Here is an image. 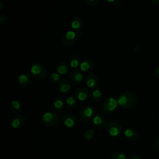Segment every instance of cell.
Here are the masks:
<instances>
[{
	"mask_svg": "<svg viewBox=\"0 0 159 159\" xmlns=\"http://www.w3.org/2000/svg\"><path fill=\"white\" fill-rule=\"evenodd\" d=\"M117 100L120 106L123 108L129 109L132 107L136 104L137 98L132 93L124 92L119 96Z\"/></svg>",
	"mask_w": 159,
	"mask_h": 159,
	"instance_id": "1",
	"label": "cell"
},
{
	"mask_svg": "<svg viewBox=\"0 0 159 159\" xmlns=\"http://www.w3.org/2000/svg\"><path fill=\"white\" fill-rule=\"evenodd\" d=\"M30 73L32 76L38 80H43L47 76V70L40 63L36 62L30 67Z\"/></svg>",
	"mask_w": 159,
	"mask_h": 159,
	"instance_id": "2",
	"label": "cell"
},
{
	"mask_svg": "<svg viewBox=\"0 0 159 159\" xmlns=\"http://www.w3.org/2000/svg\"><path fill=\"white\" fill-rule=\"evenodd\" d=\"M60 120V116L53 111H47L42 116L43 123L48 127L57 125Z\"/></svg>",
	"mask_w": 159,
	"mask_h": 159,
	"instance_id": "3",
	"label": "cell"
},
{
	"mask_svg": "<svg viewBox=\"0 0 159 159\" xmlns=\"http://www.w3.org/2000/svg\"><path fill=\"white\" fill-rule=\"evenodd\" d=\"M119 106L117 100L115 98L111 97L106 99L101 105V109L105 114H110L114 112Z\"/></svg>",
	"mask_w": 159,
	"mask_h": 159,
	"instance_id": "4",
	"label": "cell"
},
{
	"mask_svg": "<svg viewBox=\"0 0 159 159\" xmlns=\"http://www.w3.org/2000/svg\"><path fill=\"white\" fill-rule=\"evenodd\" d=\"M94 112H95V111L91 106L88 105H86L83 106L81 109L79 114V116L81 121L83 122H89L91 119L93 118L94 116L95 115Z\"/></svg>",
	"mask_w": 159,
	"mask_h": 159,
	"instance_id": "5",
	"label": "cell"
},
{
	"mask_svg": "<svg viewBox=\"0 0 159 159\" xmlns=\"http://www.w3.org/2000/svg\"><path fill=\"white\" fill-rule=\"evenodd\" d=\"M106 130L109 135L114 137L118 136L122 132L121 125L115 121H111L108 122L106 125Z\"/></svg>",
	"mask_w": 159,
	"mask_h": 159,
	"instance_id": "6",
	"label": "cell"
},
{
	"mask_svg": "<svg viewBox=\"0 0 159 159\" xmlns=\"http://www.w3.org/2000/svg\"><path fill=\"white\" fill-rule=\"evenodd\" d=\"M77 36L76 33L73 30L67 31L63 37V44L67 47H70L73 46L76 41Z\"/></svg>",
	"mask_w": 159,
	"mask_h": 159,
	"instance_id": "7",
	"label": "cell"
},
{
	"mask_svg": "<svg viewBox=\"0 0 159 159\" xmlns=\"http://www.w3.org/2000/svg\"><path fill=\"white\" fill-rule=\"evenodd\" d=\"M61 121L63 124L68 127H73L76 122V117L72 113H66L61 117Z\"/></svg>",
	"mask_w": 159,
	"mask_h": 159,
	"instance_id": "8",
	"label": "cell"
},
{
	"mask_svg": "<svg viewBox=\"0 0 159 159\" xmlns=\"http://www.w3.org/2000/svg\"><path fill=\"white\" fill-rule=\"evenodd\" d=\"M25 122V118L22 114H17L10 120L9 124L12 128L18 129L22 126Z\"/></svg>",
	"mask_w": 159,
	"mask_h": 159,
	"instance_id": "9",
	"label": "cell"
},
{
	"mask_svg": "<svg viewBox=\"0 0 159 159\" xmlns=\"http://www.w3.org/2000/svg\"><path fill=\"white\" fill-rule=\"evenodd\" d=\"M86 85L91 88H95L99 84V80L97 75L94 73H89L85 78Z\"/></svg>",
	"mask_w": 159,
	"mask_h": 159,
	"instance_id": "10",
	"label": "cell"
},
{
	"mask_svg": "<svg viewBox=\"0 0 159 159\" xmlns=\"http://www.w3.org/2000/svg\"><path fill=\"white\" fill-rule=\"evenodd\" d=\"M70 81L75 83L78 84L81 83L84 80V75L81 70H75L72 71L70 76Z\"/></svg>",
	"mask_w": 159,
	"mask_h": 159,
	"instance_id": "11",
	"label": "cell"
},
{
	"mask_svg": "<svg viewBox=\"0 0 159 159\" xmlns=\"http://www.w3.org/2000/svg\"><path fill=\"white\" fill-rule=\"evenodd\" d=\"M75 96L78 99L83 101L88 99L90 96L89 91L84 88H80L76 90Z\"/></svg>",
	"mask_w": 159,
	"mask_h": 159,
	"instance_id": "12",
	"label": "cell"
},
{
	"mask_svg": "<svg viewBox=\"0 0 159 159\" xmlns=\"http://www.w3.org/2000/svg\"><path fill=\"white\" fill-rule=\"evenodd\" d=\"M80 67L82 71H89L94 68L95 63L91 59H86L81 62Z\"/></svg>",
	"mask_w": 159,
	"mask_h": 159,
	"instance_id": "13",
	"label": "cell"
},
{
	"mask_svg": "<svg viewBox=\"0 0 159 159\" xmlns=\"http://www.w3.org/2000/svg\"><path fill=\"white\" fill-rule=\"evenodd\" d=\"M31 77L28 73H22L17 78V83L20 86H25L30 84Z\"/></svg>",
	"mask_w": 159,
	"mask_h": 159,
	"instance_id": "14",
	"label": "cell"
},
{
	"mask_svg": "<svg viewBox=\"0 0 159 159\" xmlns=\"http://www.w3.org/2000/svg\"><path fill=\"white\" fill-rule=\"evenodd\" d=\"M71 85L69 81L63 80L58 84V90L61 94H67L71 90Z\"/></svg>",
	"mask_w": 159,
	"mask_h": 159,
	"instance_id": "15",
	"label": "cell"
},
{
	"mask_svg": "<svg viewBox=\"0 0 159 159\" xmlns=\"http://www.w3.org/2000/svg\"><path fill=\"white\" fill-rule=\"evenodd\" d=\"M93 124L97 128H102L106 124V120L103 116L99 114H96L93 118Z\"/></svg>",
	"mask_w": 159,
	"mask_h": 159,
	"instance_id": "16",
	"label": "cell"
},
{
	"mask_svg": "<svg viewBox=\"0 0 159 159\" xmlns=\"http://www.w3.org/2000/svg\"><path fill=\"white\" fill-rule=\"evenodd\" d=\"M53 109L57 112H61L65 107V101L61 97L56 98L53 102Z\"/></svg>",
	"mask_w": 159,
	"mask_h": 159,
	"instance_id": "17",
	"label": "cell"
},
{
	"mask_svg": "<svg viewBox=\"0 0 159 159\" xmlns=\"http://www.w3.org/2000/svg\"><path fill=\"white\" fill-rule=\"evenodd\" d=\"M65 106L68 110L72 111L75 109L77 106V101L76 98L73 96L68 97L65 101Z\"/></svg>",
	"mask_w": 159,
	"mask_h": 159,
	"instance_id": "18",
	"label": "cell"
},
{
	"mask_svg": "<svg viewBox=\"0 0 159 159\" xmlns=\"http://www.w3.org/2000/svg\"><path fill=\"white\" fill-rule=\"evenodd\" d=\"M82 24H83L82 19L79 16H76L73 17L71 22V26L72 29L75 30H79L81 28Z\"/></svg>",
	"mask_w": 159,
	"mask_h": 159,
	"instance_id": "19",
	"label": "cell"
},
{
	"mask_svg": "<svg viewBox=\"0 0 159 159\" xmlns=\"http://www.w3.org/2000/svg\"><path fill=\"white\" fill-rule=\"evenodd\" d=\"M68 61H69L70 66L73 68H78L80 66V64H81L80 58L78 56L75 55H71L69 57Z\"/></svg>",
	"mask_w": 159,
	"mask_h": 159,
	"instance_id": "20",
	"label": "cell"
},
{
	"mask_svg": "<svg viewBox=\"0 0 159 159\" xmlns=\"http://www.w3.org/2000/svg\"><path fill=\"white\" fill-rule=\"evenodd\" d=\"M22 109L21 104L19 101L17 100H14L11 102L10 110L14 114H19Z\"/></svg>",
	"mask_w": 159,
	"mask_h": 159,
	"instance_id": "21",
	"label": "cell"
},
{
	"mask_svg": "<svg viewBox=\"0 0 159 159\" xmlns=\"http://www.w3.org/2000/svg\"><path fill=\"white\" fill-rule=\"evenodd\" d=\"M69 70H70L69 65L65 62L60 63L58 65L57 68V72L60 75H62L68 73V72L69 71Z\"/></svg>",
	"mask_w": 159,
	"mask_h": 159,
	"instance_id": "22",
	"label": "cell"
},
{
	"mask_svg": "<svg viewBox=\"0 0 159 159\" xmlns=\"http://www.w3.org/2000/svg\"><path fill=\"white\" fill-rule=\"evenodd\" d=\"M124 134L125 137L129 140H135L137 137V132L132 129H125Z\"/></svg>",
	"mask_w": 159,
	"mask_h": 159,
	"instance_id": "23",
	"label": "cell"
},
{
	"mask_svg": "<svg viewBox=\"0 0 159 159\" xmlns=\"http://www.w3.org/2000/svg\"><path fill=\"white\" fill-rule=\"evenodd\" d=\"M101 92L99 89H94L91 94V99L93 101L95 102H98L101 99Z\"/></svg>",
	"mask_w": 159,
	"mask_h": 159,
	"instance_id": "24",
	"label": "cell"
},
{
	"mask_svg": "<svg viewBox=\"0 0 159 159\" xmlns=\"http://www.w3.org/2000/svg\"><path fill=\"white\" fill-rule=\"evenodd\" d=\"M94 134H95V131L92 129H88L86 130L84 133V138L87 140H91L93 139V137H94Z\"/></svg>",
	"mask_w": 159,
	"mask_h": 159,
	"instance_id": "25",
	"label": "cell"
},
{
	"mask_svg": "<svg viewBox=\"0 0 159 159\" xmlns=\"http://www.w3.org/2000/svg\"><path fill=\"white\" fill-rule=\"evenodd\" d=\"M112 159H127L126 155L122 152H116L112 155Z\"/></svg>",
	"mask_w": 159,
	"mask_h": 159,
	"instance_id": "26",
	"label": "cell"
},
{
	"mask_svg": "<svg viewBox=\"0 0 159 159\" xmlns=\"http://www.w3.org/2000/svg\"><path fill=\"white\" fill-rule=\"evenodd\" d=\"M50 80L52 82H58L60 80V75L58 73L53 72L50 75Z\"/></svg>",
	"mask_w": 159,
	"mask_h": 159,
	"instance_id": "27",
	"label": "cell"
},
{
	"mask_svg": "<svg viewBox=\"0 0 159 159\" xmlns=\"http://www.w3.org/2000/svg\"><path fill=\"white\" fill-rule=\"evenodd\" d=\"M87 5L91 7H93L97 5L98 3V0H85Z\"/></svg>",
	"mask_w": 159,
	"mask_h": 159,
	"instance_id": "28",
	"label": "cell"
},
{
	"mask_svg": "<svg viewBox=\"0 0 159 159\" xmlns=\"http://www.w3.org/2000/svg\"><path fill=\"white\" fill-rule=\"evenodd\" d=\"M7 19V16L6 15H5V14H2L0 17V21H1V23L5 22Z\"/></svg>",
	"mask_w": 159,
	"mask_h": 159,
	"instance_id": "29",
	"label": "cell"
},
{
	"mask_svg": "<svg viewBox=\"0 0 159 159\" xmlns=\"http://www.w3.org/2000/svg\"><path fill=\"white\" fill-rule=\"evenodd\" d=\"M154 146H155V148L157 150L159 151V139H157L155 142V143H154Z\"/></svg>",
	"mask_w": 159,
	"mask_h": 159,
	"instance_id": "30",
	"label": "cell"
},
{
	"mask_svg": "<svg viewBox=\"0 0 159 159\" xmlns=\"http://www.w3.org/2000/svg\"><path fill=\"white\" fill-rule=\"evenodd\" d=\"M128 159H142V158L137 155H134L130 156Z\"/></svg>",
	"mask_w": 159,
	"mask_h": 159,
	"instance_id": "31",
	"label": "cell"
},
{
	"mask_svg": "<svg viewBox=\"0 0 159 159\" xmlns=\"http://www.w3.org/2000/svg\"><path fill=\"white\" fill-rule=\"evenodd\" d=\"M154 73H155V76L159 78V66H157V67L155 68V70Z\"/></svg>",
	"mask_w": 159,
	"mask_h": 159,
	"instance_id": "32",
	"label": "cell"
},
{
	"mask_svg": "<svg viewBox=\"0 0 159 159\" xmlns=\"http://www.w3.org/2000/svg\"><path fill=\"white\" fill-rule=\"evenodd\" d=\"M153 4H159V0H150Z\"/></svg>",
	"mask_w": 159,
	"mask_h": 159,
	"instance_id": "33",
	"label": "cell"
},
{
	"mask_svg": "<svg viewBox=\"0 0 159 159\" xmlns=\"http://www.w3.org/2000/svg\"><path fill=\"white\" fill-rule=\"evenodd\" d=\"M107 2H114L116 0H106Z\"/></svg>",
	"mask_w": 159,
	"mask_h": 159,
	"instance_id": "34",
	"label": "cell"
}]
</instances>
